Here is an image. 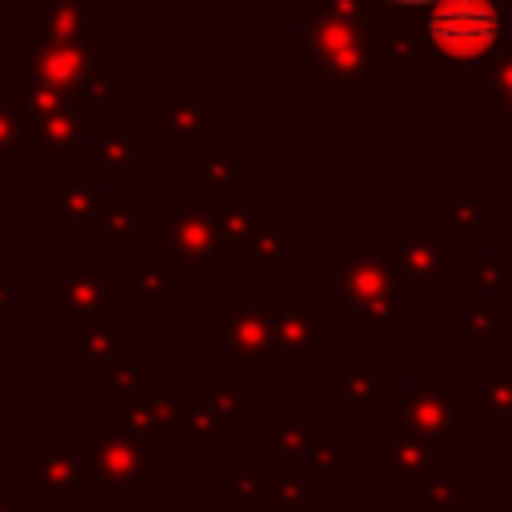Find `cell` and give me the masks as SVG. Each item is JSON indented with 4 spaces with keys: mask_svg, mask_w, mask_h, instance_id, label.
Masks as SVG:
<instances>
[{
    "mask_svg": "<svg viewBox=\"0 0 512 512\" xmlns=\"http://www.w3.org/2000/svg\"><path fill=\"white\" fill-rule=\"evenodd\" d=\"M488 108L504 112V124H512V92L508 96H488Z\"/></svg>",
    "mask_w": 512,
    "mask_h": 512,
    "instance_id": "43",
    "label": "cell"
},
{
    "mask_svg": "<svg viewBox=\"0 0 512 512\" xmlns=\"http://www.w3.org/2000/svg\"><path fill=\"white\" fill-rule=\"evenodd\" d=\"M168 432H176V436H228V416L212 400H176L168 412Z\"/></svg>",
    "mask_w": 512,
    "mask_h": 512,
    "instance_id": "16",
    "label": "cell"
},
{
    "mask_svg": "<svg viewBox=\"0 0 512 512\" xmlns=\"http://www.w3.org/2000/svg\"><path fill=\"white\" fill-rule=\"evenodd\" d=\"M448 256V244L440 236H400V248L388 264V280L396 288H428Z\"/></svg>",
    "mask_w": 512,
    "mask_h": 512,
    "instance_id": "8",
    "label": "cell"
},
{
    "mask_svg": "<svg viewBox=\"0 0 512 512\" xmlns=\"http://www.w3.org/2000/svg\"><path fill=\"white\" fill-rule=\"evenodd\" d=\"M28 512H76V508H40V504H32Z\"/></svg>",
    "mask_w": 512,
    "mask_h": 512,
    "instance_id": "48",
    "label": "cell"
},
{
    "mask_svg": "<svg viewBox=\"0 0 512 512\" xmlns=\"http://www.w3.org/2000/svg\"><path fill=\"white\" fill-rule=\"evenodd\" d=\"M424 28H428V40L456 68H472L500 44V8L488 0L432 4L424 8Z\"/></svg>",
    "mask_w": 512,
    "mask_h": 512,
    "instance_id": "3",
    "label": "cell"
},
{
    "mask_svg": "<svg viewBox=\"0 0 512 512\" xmlns=\"http://www.w3.org/2000/svg\"><path fill=\"white\" fill-rule=\"evenodd\" d=\"M156 440H144L124 428L120 416H104L96 432L80 440V468L100 476L108 488H136L152 468Z\"/></svg>",
    "mask_w": 512,
    "mask_h": 512,
    "instance_id": "4",
    "label": "cell"
},
{
    "mask_svg": "<svg viewBox=\"0 0 512 512\" xmlns=\"http://www.w3.org/2000/svg\"><path fill=\"white\" fill-rule=\"evenodd\" d=\"M376 472H396V440L392 436L376 440Z\"/></svg>",
    "mask_w": 512,
    "mask_h": 512,
    "instance_id": "42",
    "label": "cell"
},
{
    "mask_svg": "<svg viewBox=\"0 0 512 512\" xmlns=\"http://www.w3.org/2000/svg\"><path fill=\"white\" fill-rule=\"evenodd\" d=\"M36 16H40V24H44L48 32H60V36L76 32V28L88 20L76 0H56V4H48V12H36Z\"/></svg>",
    "mask_w": 512,
    "mask_h": 512,
    "instance_id": "35",
    "label": "cell"
},
{
    "mask_svg": "<svg viewBox=\"0 0 512 512\" xmlns=\"http://www.w3.org/2000/svg\"><path fill=\"white\" fill-rule=\"evenodd\" d=\"M0 512H12V492L8 488H0Z\"/></svg>",
    "mask_w": 512,
    "mask_h": 512,
    "instance_id": "46",
    "label": "cell"
},
{
    "mask_svg": "<svg viewBox=\"0 0 512 512\" xmlns=\"http://www.w3.org/2000/svg\"><path fill=\"white\" fill-rule=\"evenodd\" d=\"M420 16H424V12H416V8H400L392 32L384 36V52H388V60L396 64V72H408V68L416 64V56L432 44V40H428V28H424Z\"/></svg>",
    "mask_w": 512,
    "mask_h": 512,
    "instance_id": "15",
    "label": "cell"
},
{
    "mask_svg": "<svg viewBox=\"0 0 512 512\" xmlns=\"http://www.w3.org/2000/svg\"><path fill=\"white\" fill-rule=\"evenodd\" d=\"M256 252L264 256V268L268 272H280L284 268V220L256 224Z\"/></svg>",
    "mask_w": 512,
    "mask_h": 512,
    "instance_id": "32",
    "label": "cell"
},
{
    "mask_svg": "<svg viewBox=\"0 0 512 512\" xmlns=\"http://www.w3.org/2000/svg\"><path fill=\"white\" fill-rule=\"evenodd\" d=\"M260 360H268V364H300L304 360V352L300 348H292V344H284V340H272L268 348H264V356Z\"/></svg>",
    "mask_w": 512,
    "mask_h": 512,
    "instance_id": "40",
    "label": "cell"
},
{
    "mask_svg": "<svg viewBox=\"0 0 512 512\" xmlns=\"http://www.w3.org/2000/svg\"><path fill=\"white\" fill-rule=\"evenodd\" d=\"M448 220H452V228H456L460 236H484V232H488V208H484L476 196L456 200V204L448 208Z\"/></svg>",
    "mask_w": 512,
    "mask_h": 512,
    "instance_id": "28",
    "label": "cell"
},
{
    "mask_svg": "<svg viewBox=\"0 0 512 512\" xmlns=\"http://www.w3.org/2000/svg\"><path fill=\"white\" fill-rule=\"evenodd\" d=\"M44 304H48V308H60V312H100V316H104L108 308H120L124 296H120L116 288H104L92 268H80V272H72L60 288H52V292L44 296Z\"/></svg>",
    "mask_w": 512,
    "mask_h": 512,
    "instance_id": "9",
    "label": "cell"
},
{
    "mask_svg": "<svg viewBox=\"0 0 512 512\" xmlns=\"http://www.w3.org/2000/svg\"><path fill=\"white\" fill-rule=\"evenodd\" d=\"M136 148H140V132L132 124L124 128H112V132H100L96 140L80 144V160L84 164H96L104 184H116L124 176V168L136 160Z\"/></svg>",
    "mask_w": 512,
    "mask_h": 512,
    "instance_id": "12",
    "label": "cell"
},
{
    "mask_svg": "<svg viewBox=\"0 0 512 512\" xmlns=\"http://www.w3.org/2000/svg\"><path fill=\"white\" fill-rule=\"evenodd\" d=\"M28 132H32V116L24 108V92L20 88L16 92L12 88H0V156L8 160Z\"/></svg>",
    "mask_w": 512,
    "mask_h": 512,
    "instance_id": "18",
    "label": "cell"
},
{
    "mask_svg": "<svg viewBox=\"0 0 512 512\" xmlns=\"http://www.w3.org/2000/svg\"><path fill=\"white\" fill-rule=\"evenodd\" d=\"M464 280L472 292H492L500 288V260L488 256V252H472L468 264H464Z\"/></svg>",
    "mask_w": 512,
    "mask_h": 512,
    "instance_id": "34",
    "label": "cell"
},
{
    "mask_svg": "<svg viewBox=\"0 0 512 512\" xmlns=\"http://www.w3.org/2000/svg\"><path fill=\"white\" fill-rule=\"evenodd\" d=\"M304 428L296 424V420H288V416H276V420H268L264 424V448L268 452H304Z\"/></svg>",
    "mask_w": 512,
    "mask_h": 512,
    "instance_id": "26",
    "label": "cell"
},
{
    "mask_svg": "<svg viewBox=\"0 0 512 512\" xmlns=\"http://www.w3.org/2000/svg\"><path fill=\"white\" fill-rule=\"evenodd\" d=\"M400 424H408L420 436H464L468 416L464 404L444 396L440 384H420L404 404H400Z\"/></svg>",
    "mask_w": 512,
    "mask_h": 512,
    "instance_id": "6",
    "label": "cell"
},
{
    "mask_svg": "<svg viewBox=\"0 0 512 512\" xmlns=\"http://www.w3.org/2000/svg\"><path fill=\"white\" fill-rule=\"evenodd\" d=\"M428 500H432L436 508H448V512L464 508V504H468V476H464V472H440V476L432 480V488H428Z\"/></svg>",
    "mask_w": 512,
    "mask_h": 512,
    "instance_id": "27",
    "label": "cell"
},
{
    "mask_svg": "<svg viewBox=\"0 0 512 512\" xmlns=\"http://www.w3.org/2000/svg\"><path fill=\"white\" fill-rule=\"evenodd\" d=\"M212 344L228 348L232 360H248V356H264V348L276 340V320L260 308H232L224 324H216Z\"/></svg>",
    "mask_w": 512,
    "mask_h": 512,
    "instance_id": "7",
    "label": "cell"
},
{
    "mask_svg": "<svg viewBox=\"0 0 512 512\" xmlns=\"http://www.w3.org/2000/svg\"><path fill=\"white\" fill-rule=\"evenodd\" d=\"M228 504H232V508H256V504H264V492H260L256 476L236 472V476L228 480Z\"/></svg>",
    "mask_w": 512,
    "mask_h": 512,
    "instance_id": "38",
    "label": "cell"
},
{
    "mask_svg": "<svg viewBox=\"0 0 512 512\" xmlns=\"http://www.w3.org/2000/svg\"><path fill=\"white\" fill-rule=\"evenodd\" d=\"M260 492H264V504L268 508H296L300 500H304V484H300V476H292V472H268L264 480H260Z\"/></svg>",
    "mask_w": 512,
    "mask_h": 512,
    "instance_id": "25",
    "label": "cell"
},
{
    "mask_svg": "<svg viewBox=\"0 0 512 512\" xmlns=\"http://www.w3.org/2000/svg\"><path fill=\"white\" fill-rule=\"evenodd\" d=\"M28 44H32V76L36 84L60 88V92H84L88 76L96 72L100 44H104V20L88 16L76 32L60 36L40 24V16H28Z\"/></svg>",
    "mask_w": 512,
    "mask_h": 512,
    "instance_id": "2",
    "label": "cell"
},
{
    "mask_svg": "<svg viewBox=\"0 0 512 512\" xmlns=\"http://www.w3.org/2000/svg\"><path fill=\"white\" fill-rule=\"evenodd\" d=\"M120 340H124V332L116 328V324H92L88 332H84V360L88 364H112V352L120 348Z\"/></svg>",
    "mask_w": 512,
    "mask_h": 512,
    "instance_id": "29",
    "label": "cell"
},
{
    "mask_svg": "<svg viewBox=\"0 0 512 512\" xmlns=\"http://www.w3.org/2000/svg\"><path fill=\"white\" fill-rule=\"evenodd\" d=\"M392 440H396V472H404V476L428 472V464H432V452H428V440H424L420 432H412L408 424H400V420H396V432H392Z\"/></svg>",
    "mask_w": 512,
    "mask_h": 512,
    "instance_id": "22",
    "label": "cell"
},
{
    "mask_svg": "<svg viewBox=\"0 0 512 512\" xmlns=\"http://www.w3.org/2000/svg\"><path fill=\"white\" fill-rule=\"evenodd\" d=\"M208 400H212L224 416H240V408H244V400H248V384H244V380H220Z\"/></svg>",
    "mask_w": 512,
    "mask_h": 512,
    "instance_id": "37",
    "label": "cell"
},
{
    "mask_svg": "<svg viewBox=\"0 0 512 512\" xmlns=\"http://www.w3.org/2000/svg\"><path fill=\"white\" fill-rule=\"evenodd\" d=\"M320 332H324V316L312 312V308H296V312H284L276 316V340L308 352L312 344H320Z\"/></svg>",
    "mask_w": 512,
    "mask_h": 512,
    "instance_id": "20",
    "label": "cell"
},
{
    "mask_svg": "<svg viewBox=\"0 0 512 512\" xmlns=\"http://www.w3.org/2000/svg\"><path fill=\"white\" fill-rule=\"evenodd\" d=\"M304 456H308V464H312L316 472H336V468H340V448H336V436L304 444Z\"/></svg>",
    "mask_w": 512,
    "mask_h": 512,
    "instance_id": "39",
    "label": "cell"
},
{
    "mask_svg": "<svg viewBox=\"0 0 512 512\" xmlns=\"http://www.w3.org/2000/svg\"><path fill=\"white\" fill-rule=\"evenodd\" d=\"M136 280H140V292H136V304H140V308H156L160 296L172 288V276L160 268V260H156L152 252H144V256L136 260Z\"/></svg>",
    "mask_w": 512,
    "mask_h": 512,
    "instance_id": "23",
    "label": "cell"
},
{
    "mask_svg": "<svg viewBox=\"0 0 512 512\" xmlns=\"http://www.w3.org/2000/svg\"><path fill=\"white\" fill-rule=\"evenodd\" d=\"M464 340H468L472 348H492V344H500V340H504V324H500V316H496L492 308L472 312L468 324H464Z\"/></svg>",
    "mask_w": 512,
    "mask_h": 512,
    "instance_id": "33",
    "label": "cell"
},
{
    "mask_svg": "<svg viewBox=\"0 0 512 512\" xmlns=\"http://www.w3.org/2000/svg\"><path fill=\"white\" fill-rule=\"evenodd\" d=\"M120 88H124L120 72H92L88 84H84V100H92L100 108H116L120 104Z\"/></svg>",
    "mask_w": 512,
    "mask_h": 512,
    "instance_id": "36",
    "label": "cell"
},
{
    "mask_svg": "<svg viewBox=\"0 0 512 512\" xmlns=\"http://www.w3.org/2000/svg\"><path fill=\"white\" fill-rule=\"evenodd\" d=\"M84 128H88L84 108H60V112H48V116H36L32 120V136L40 140V148H44V156L52 164H60L72 144H80Z\"/></svg>",
    "mask_w": 512,
    "mask_h": 512,
    "instance_id": "14",
    "label": "cell"
},
{
    "mask_svg": "<svg viewBox=\"0 0 512 512\" xmlns=\"http://www.w3.org/2000/svg\"><path fill=\"white\" fill-rule=\"evenodd\" d=\"M140 224V204L136 200H112L100 208V228L108 236H132Z\"/></svg>",
    "mask_w": 512,
    "mask_h": 512,
    "instance_id": "31",
    "label": "cell"
},
{
    "mask_svg": "<svg viewBox=\"0 0 512 512\" xmlns=\"http://www.w3.org/2000/svg\"><path fill=\"white\" fill-rule=\"evenodd\" d=\"M484 412L496 420H512V364L484 368Z\"/></svg>",
    "mask_w": 512,
    "mask_h": 512,
    "instance_id": "21",
    "label": "cell"
},
{
    "mask_svg": "<svg viewBox=\"0 0 512 512\" xmlns=\"http://www.w3.org/2000/svg\"><path fill=\"white\" fill-rule=\"evenodd\" d=\"M104 208V196L92 180H48L44 188V212L52 220H84Z\"/></svg>",
    "mask_w": 512,
    "mask_h": 512,
    "instance_id": "13",
    "label": "cell"
},
{
    "mask_svg": "<svg viewBox=\"0 0 512 512\" xmlns=\"http://www.w3.org/2000/svg\"><path fill=\"white\" fill-rule=\"evenodd\" d=\"M136 384H140V368L128 364V360H112V364L104 368L100 396H104V400H132V396H136Z\"/></svg>",
    "mask_w": 512,
    "mask_h": 512,
    "instance_id": "24",
    "label": "cell"
},
{
    "mask_svg": "<svg viewBox=\"0 0 512 512\" xmlns=\"http://www.w3.org/2000/svg\"><path fill=\"white\" fill-rule=\"evenodd\" d=\"M160 124H168L180 140H192V144H204L208 140V116L200 112V104L192 100V92H176L172 104H164L156 112Z\"/></svg>",
    "mask_w": 512,
    "mask_h": 512,
    "instance_id": "17",
    "label": "cell"
},
{
    "mask_svg": "<svg viewBox=\"0 0 512 512\" xmlns=\"http://www.w3.org/2000/svg\"><path fill=\"white\" fill-rule=\"evenodd\" d=\"M8 304H12V280L0 276V308H8Z\"/></svg>",
    "mask_w": 512,
    "mask_h": 512,
    "instance_id": "44",
    "label": "cell"
},
{
    "mask_svg": "<svg viewBox=\"0 0 512 512\" xmlns=\"http://www.w3.org/2000/svg\"><path fill=\"white\" fill-rule=\"evenodd\" d=\"M380 296H388V268L376 256H344L340 260V304L364 312Z\"/></svg>",
    "mask_w": 512,
    "mask_h": 512,
    "instance_id": "11",
    "label": "cell"
},
{
    "mask_svg": "<svg viewBox=\"0 0 512 512\" xmlns=\"http://www.w3.org/2000/svg\"><path fill=\"white\" fill-rule=\"evenodd\" d=\"M212 216H216V232H220L224 248H232V252H248V248H256V224H252V216H248L244 204L228 200V204L212 208Z\"/></svg>",
    "mask_w": 512,
    "mask_h": 512,
    "instance_id": "19",
    "label": "cell"
},
{
    "mask_svg": "<svg viewBox=\"0 0 512 512\" xmlns=\"http://www.w3.org/2000/svg\"><path fill=\"white\" fill-rule=\"evenodd\" d=\"M508 352H504V364H512V328H504V340H500Z\"/></svg>",
    "mask_w": 512,
    "mask_h": 512,
    "instance_id": "45",
    "label": "cell"
},
{
    "mask_svg": "<svg viewBox=\"0 0 512 512\" xmlns=\"http://www.w3.org/2000/svg\"><path fill=\"white\" fill-rule=\"evenodd\" d=\"M360 320H364V324H372V328L388 324V320H392V292H388V296H380V300H372V304L360 312Z\"/></svg>",
    "mask_w": 512,
    "mask_h": 512,
    "instance_id": "41",
    "label": "cell"
},
{
    "mask_svg": "<svg viewBox=\"0 0 512 512\" xmlns=\"http://www.w3.org/2000/svg\"><path fill=\"white\" fill-rule=\"evenodd\" d=\"M336 380H340V396H344V400L364 404V400L376 396V384H372V368H368V364H352V360H344L340 372H336Z\"/></svg>",
    "mask_w": 512,
    "mask_h": 512,
    "instance_id": "30",
    "label": "cell"
},
{
    "mask_svg": "<svg viewBox=\"0 0 512 512\" xmlns=\"http://www.w3.org/2000/svg\"><path fill=\"white\" fill-rule=\"evenodd\" d=\"M8 180H12V164L0 156V184H8Z\"/></svg>",
    "mask_w": 512,
    "mask_h": 512,
    "instance_id": "47",
    "label": "cell"
},
{
    "mask_svg": "<svg viewBox=\"0 0 512 512\" xmlns=\"http://www.w3.org/2000/svg\"><path fill=\"white\" fill-rule=\"evenodd\" d=\"M28 488H32V492L80 488V464L72 460L64 436H48V444L28 456Z\"/></svg>",
    "mask_w": 512,
    "mask_h": 512,
    "instance_id": "10",
    "label": "cell"
},
{
    "mask_svg": "<svg viewBox=\"0 0 512 512\" xmlns=\"http://www.w3.org/2000/svg\"><path fill=\"white\" fill-rule=\"evenodd\" d=\"M156 248L164 256H172V264L180 272H208L212 256L220 248V232H216V216L204 204H180L172 216H164L156 224Z\"/></svg>",
    "mask_w": 512,
    "mask_h": 512,
    "instance_id": "5",
    "label": "cell"
},
{
    "mask_svg": "<svg viewBox=\"0 0 512 512\" xmlns=\"http://www.w3.org/2000/svg\"><path fill=\"white\" fill-rule=\"evenodd\" d=\"M308 36H304V64L312 72H320V80L328 88L352 84V88H372L376 80V64H372V40L368 28H356L348 20L324 16L316 8L304 4Z\"/></svg>",
    "mask_w": 512,
    "mask_h": 512,
    "instance_id": "1",
    "label": "cell"
}]
</instances>
